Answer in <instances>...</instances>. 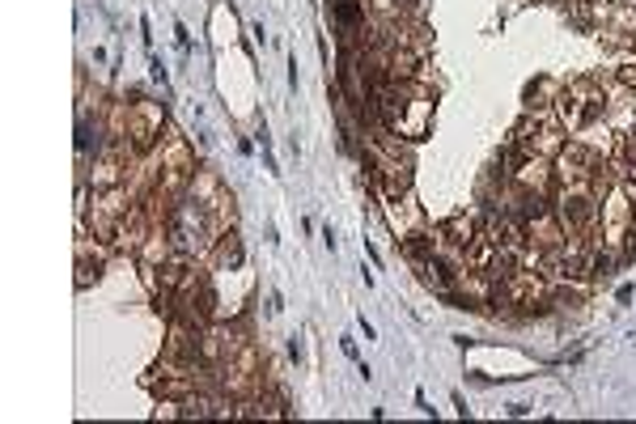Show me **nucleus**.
Instances as JSON below:
<instances>
[{
	"label": "nucleus",
	"mask_w": 636,
	"mask_h": 424,
	"mask_svg": "<svg viewBox=\"0 0 636 424\" xmlns=\"http://www.w3.org/2000/svg\"><path fill=\"white\" fill-rule=\"evenodd\" d=\"M378 106H382V119H386L390 132H403L407 140H424L428 119H433V94L424 85L394 81L378 94Z\"/></svg>",
	"instance_id": "nucleus-1"
}]
</instances>
